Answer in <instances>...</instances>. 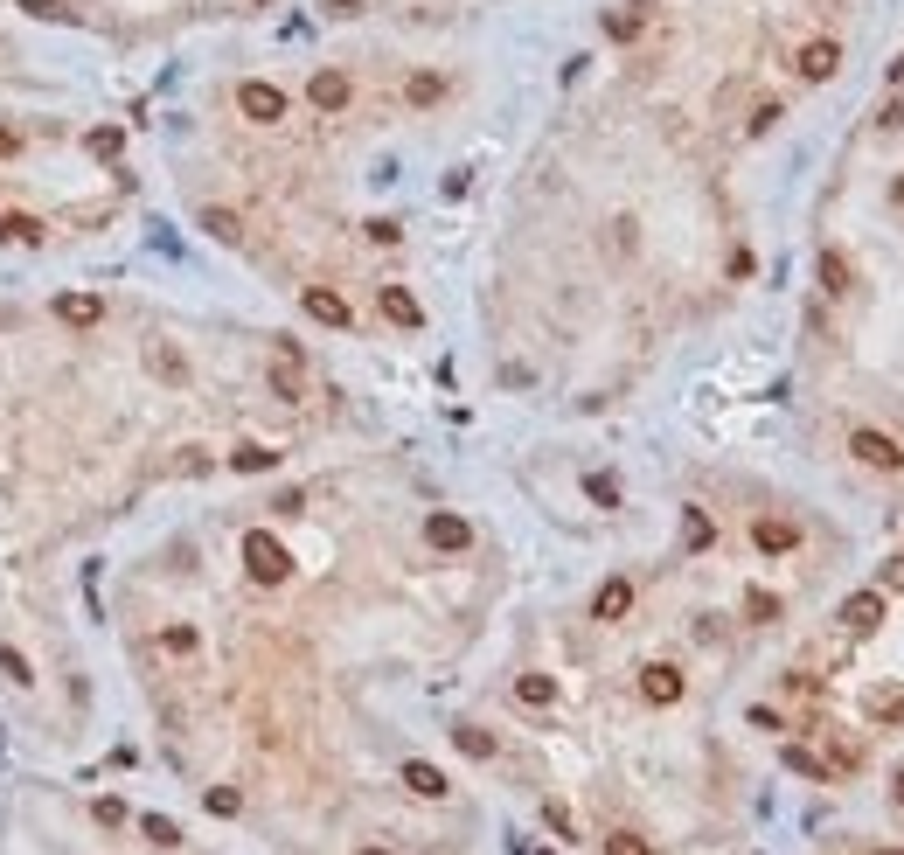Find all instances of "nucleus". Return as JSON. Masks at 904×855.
Returning a JSON list of instances; mask_svg holds the SVG:
<instances>
[{
  "mask_svg": "<svg viewBox=\"0 0 904 855\" xmlns=\"http://www.w3.org/2000/svg\"><path fill=\"white\" fill-rule=\"evenodd\" d=\"M244 564H251V577H258V584H286L293 557H286V543H279L272 529H251V536H244Z\"/></svg>",
  "mask_w": 904,
  "mask_h": 855,
  "instance_id": "obj_1",
  "label": "nucleus"
},
{
  "mask_svg": "<svg viewBox=\"0 0 904 855\" xmlns=\"http://www.w3.org/2000/svg\"><path fill=\"white\" fill-rule=\"evenodd\" d=\"M849 452H856L870 473H904V445L891 438V431H856V438H849Z\"/></svg>",
  "mask_w": 904,
  "mask_h": 855,
  "instance_id": "obj_2",
  "label": "nucleus"
},
{
  "mask_svg": "<svg viewBox=\"0 0 904 855\" xmlns=\"http://www.w3.org/2000/svg\"><path fill=\"white\" fill-rule=\"evenodd\" d=\"M237 105H244L251 126H279V119H286V91H279V84H258V77L237 84Z\"/></svg>",
  "mask_w": 904,
  "mask_h": 855,
  "instance_id": "obj_3",
  "label": "nucleus"
},
{
  "mask_svg": "<svg viewBox=\"0 0 904 855\" xmlns=\"http://www.w3.org/2000/svg\"><path fill=\"white\" fill-rule=\"evenodd\" d=\"M835 70H842V49H835V42H807V49H800V77H807V84H828Z\"/></svg>",
  "mask_w": 904,
  "mask_h": 855,
  "instance_id": "obj_4",
  "label": "nucleus"
},
{
  "mask_svg": "<svg viewBox=\"0 0 904 855\" xmlns=\"http://www.w3.org/2000/svg\"><path fill=\"white\" fill-rule=\"evenodd\" d=\"M306 105H313V112H341V105H348V77H341V70H320V77L306 84Z\"/></svg>",
  "mask_w": 904,
  "mask_h": 855,
  "instance_id": "obj_5",
  "label": "nucleus"
},
{
  "mask_svg": "<svg viewBox=\"0 0 904 855\" xmlns=\"http://www.w3.org/2000/svg\"><path fill=\"white\" fill-rule=\"evenodd\" d=\"M842 626H856V633L884 626V591H856V598H842Z\"/></svg>",
  "mask_w": 904,
  "mask_h": 855,
  "instance_id": "obj_6",
  "label": "nucleus"
},
{
  "mask_svg": "<svg viewBox=\"0 0 904 855\" xmlns=\"http://www.w3.org/2000/svg\"><path fill=\"white\" fill-rule=\"evenodd\" d=\"M640 696L647 703H682V675L668 661H654V668H640Z\"/></svg>",
  "mask_w": 904,
  "mask_h": 855,
  "instance_id": "obj_7",
  "label": "nucleus"
},
{
  "mask_svg": "<svg viewBox=\"0 0 904 855\" xmlns=\"http://www.w3.org/2000/svg\"><path fill=\"white\" fill-rule=\"evenodd\" d=\"M626 612H633V584H626V577L599 584V598H592V619H605V626H612V619H626Z\"/></svg>",
  "mask_w": 904,
  "mask_h": 855,
  "instance_id": "obj_8",
  "label": "nucleus"
},
{
  "mask_svg": "<svg viewBox=\"0 0 904 855\" xmlns=\"http://www.w3.org/2000/svg\"><path fill=\"white\" fill-rule=\"evenodd\" d=\"M376 306H383V320H397V327H418V320H425V306H418L404 285H383V292H376Z\"/></svg>",
  "mask_w": 904,
  "mask_h": 855,
  "instance_id": "obj_9",
  "label": "nucleus"
},
{
  "mask_svg": "<svg viewBox=\"0 0 904 855\" xmlns=\"http://www.w3.org/2000/svg\"><path fill=\"white\" fill-rule=\"evenodd\" d=\"M425 543H432V550H466L473 529H466L459 515H432V522H425Z\"/></svg>",
  "mask_w": 904,
  "mask_h": 855,
  "instance_id": "obj_10",
  "label": "nucleus"
},
{
  "mask_svg": "<svg viewBox=\"0 0 904 855\" xmlns=\"http://www.w3.org/2000/svg\"><path fill=\"white\" fill-rule=\"evenodd\" d=\"M98 313H105L98 292H63V299H56V320H70V327H91Z\"/></svg>",
  "mask_w": 904,
  "mask_h": 855,
  "instance_id": "obj_11",
  "label": "nucleus"
},
{
  "mask_svg": "<svg viewBox=\"0 0 904 855\" xmlns=\"http://www.w3.org/2000/svg\"><path fill=\"white\" fill-rule=\"evenodd\" d=\"M306 313L327 320V327H348V306H341V292H327V285H306Z\"/></svg>",
  "mask_w": 904,
  "mask_h": 855,
  "instance_id": "obj_12",
  "label": "nucleus"
},
{
  "mask_svg": "<svg viewBox=\"0 0 904 855\" xmlns=\"http://www.w3.org/2000/svg\"><path fill=\"white\" fill-rule=\"evenodd\" d=\"M404 786H411L418 800H446V772H439V765H404Z\"/></svg>",
  "mask_w": 904,
  "mask_h": 855,
  "instance_id": "obj_13",
  "label": "nucleus"
},
{
  "mask_svg": "<svg viewBox=\"0 0 904 855\" xmlns=\"http://www.w3.org/2000/svg\"><path fill=\"white\" fill-rule=\"evenodd\" d=\"M752 536H758V550H793V543H800V529H793V522H772V515L758 522Z\"/></svg>",
  "mask_w": 904,
  "mask_h": 855,
  "instance_id": "obj_14",
  "label": "nucleus"
},
{
  "mask_svg": "<svg viewBox=\"0 0 904 855\" xmlns=\"http://www.w3.org/2000/svg\"><path fill=\"white\" fill-rule=\"evenodd\" d=\"M452 744H459L466 758H494V737H487V730H473V723H459V730H452Z\"/></svg>",
  "mask_w": 904,
  "mask_h": 855,
  "instance_id": "obj_15",
  "label": "nucleus"
},
{
  "mask_svg": "<svg viewBox=\"0 0 904 855\" xmlns=\"http://www.w3.org/2000/svg\"><path fill=\"white\" fill-rule=\"evenodd\" d=\"M821 285L828 292H849V258L842 251H821Z\"/></svg>",
  "mask_w": 904,
  "mask_h": 855,
  "instance_id": "obj_16",
  "label": "nucleus"
},
{
  "mask_svg": "<svg viewBox=\"0 0 904 855\" xmlns=\"http://www.w3.org/2000/svg\"><path fill=\"white\" fill-rule=\"evenodd\" d=\"M230 466H237V473H265V466H279V452H272V445H244Z\"/></svg>",
  "mask_w": 904,
  "mask_h": 855,
  "instance_id": "obj_17",
  "label": "nucleus"
},
{
  "mask_svg": "<svg viewBox=\"0 0 904 855\" xmlns=\"http://www.w3.org/2000/svg\"><path fill=\"white\" fill-rule=\"evenodd\" d=\"M202 230L223 237V244H237V216H230V209H202Z\"/></svg>",
  "mask_w": 904,
  "mask_h": 855,
  "instance_id": "obj_18",
  "label": "nucleus"
},
{
  "mask_svg": "<svg viewBox=\"0 0 904 855\" xmlns=\"http://www.w3.org/2000/svg\"><path fill=\"white\" fill-rule=\"evenodd\" d=\"M515 696H522V703H550V696H557V682H550V675H522V682H515Z\"/></svg>",
  "mask_w": 904,
  "mask_h": 855,
  "instance_id": "obj_19",
  "label": "nucleus"
},
{
  "mask_svg": "<svg viewBox=\"0 0 904 855\" xmlns=\"http://www.w3.org/2000/svg\"><path fill=\"white\" fill-rule=\"evenodd\" d=\"M160 647H167V654H195V626H167Z\"/></svg>",
  "mask_w": 904,
  "mask_h": 855,
  "instance_id": "obj_20",
  "label": "nucleus"
},
{
  "mask_svg": "<svg viewBox=\"0 0 904 855\" xmlns=\"http://www.w3.org/2000/svg\"><path fill=\"white\" fill-rule=\"evenodd\" d=\"M682 536H689V550H703V543H710V515L689 508V529H682Z\"/></svg>",
  "mask_w": 904,
  "mask_h": 855,
  "instance_id": "obj_21",
  "label": "nucleus"
},
{
  "mask_svg": "<svg viewBox=\"0 0 904 855\" xmlns=\"http://www.w3.org/2000/svg\"><path fill=\"white\" fill-rule=\"evenodd\" d=\"M439 91H446V84H439V77H411V105H432V98H439Z\"/></svg>",
  "mask_w": 904,
  "mask_h": 855,
  "instance_id": "obj_22",
  "label": "nucleus"
},
{
  "mask_svg": "<svg viewBox=\"0 0 904 855\" xmlns=\"http://www.w3.org/2000/svg\"><path fill=\"white\" fill-rule=\"evenodd\" d=\"M605 855H654V849H647L640 835H612V842H605Z\"/></svg>",
  "mask_w": 904,
  "mask_h": 855,
  "instance_id": "obj_23",
  "label": "nucleus"
},
{
  "mask_svg": "<svg viewBox=\"0 0 904 855\" xmlns=\"http://www.w3.org/2000/svg\"><path fill=\"white\" fill-rule=\"evenodd\" d=\"M745 612H752V619H779V598H765V591H752V598H745Z\"/></svg>",
  "mask_w": 904,
  "mask_h": 855,
  "instance_id": "obj_24",
  "label": "nucleus"
},
{
  "mask_svg": "<svg viewBox=\"0 0 904 855\" xmlns=\"http://www.w3.org/2000/svg\"><path fill=\"white\" fill-rule=\"evenodd\" d=\"M877 716H891V723H904V689H891V696H877Z\"/></svg>",
  "mask_w": 904,
  "mask_h": 855,
  "instance_id": "obj_25",
  "label": "nucleus"
},
{
  "mask_svg": "<svg viewBox=\"0 0 904 855\" xmlns=\"http://www.w3.org/2000/svg\"><path fill=\"white\" fill-rule=\"evenodd\" d=\"M21 7H28V14H42V21H63V7H56V0H21Z\"/></svg>",
  "mask_w": 904,
  "mask_h": 855,
  "instance_id": "obj_26",
  "label": "nucleus"
},
{
  "mask_svg": "<svg viewBox=\"0 0 904 855\" xmlns=\"http://www.w3.org/2000/svg\"><path fill=\"white\" fill-rule=\"evenodd\" d=\"M320 7H327V14H355L362 0H320Z\"/></svg>",
  "mask_w": 904,
  "mask_h": 855,
  "instance_id": "obj_27",
  "label": "nucleus"
},
{
  "mask_svg": "<svg viewBox=\"0 0 904 855\" xmlns=\"http://www.w3.org/2000/svg\"><path fill=\"white\" fill-rule=\"evenodd\" d=\"M891 800H898V807H904V772H898V786H891Z\"/></svg>",
  "mask_w": 904,
  "mask_h": 855,
  "instance_id": "obj_28",
  "label": "nucleus"
},
{
  "mask_svg": "<svg viewBox=\"0 0 904 855\" xmlns=\"http://www.w3.org/2000/svg\"><path fill=\"white\" fill-rule=\"evenodd\" d=\"M362 855H390V849H362Z\"/></svg>",
  "mask_w": 904,
  "mask_h": 855,
  "instance_id": "obj_29",
  "label": "nucleus"
},
{
  "mask_svg": "<svg viewBox=\"0 0 904 855\" xmlns=\"http://www.w3.org/2000/svg\"><path fill=\"white\" fill-rule=\"evenodd\" d=\"M898 209H904V181H898Z\"/></svg>",
  "mask_w": 904,
  "mask_h": 855,
  "instance_id": "obj_30",
  "label": "nucleus"
},
{
  "mask_svg": "<svg viewBox=\"0 0 904 855\" xmlns=\"http://www.w3.org/2000/svg\"><path fill=\"white\" fill-rule=\"evenodd\" d=\"M877 855H904V849H877Z\"/></svg>",
  "mask_w": 904,
  "mask_h": 855,
  "instance_id": "obj_31",
  "label": "nucleus"
}]
</instances>
